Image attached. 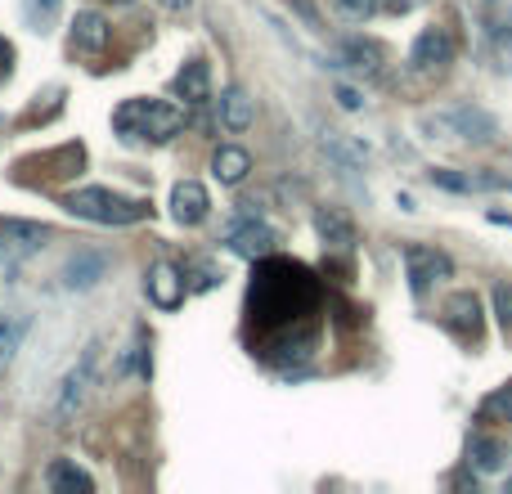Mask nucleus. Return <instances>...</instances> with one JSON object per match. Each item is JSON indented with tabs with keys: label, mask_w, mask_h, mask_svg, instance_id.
I'll list each match as a JSON object with an SVG mask.
<instances>
[{
	"label": "nucleus",
	"mask_w": 512,
	"mask_h": 494,
	"mask_svg": "<svg viewBox=\"0 0 512 494\" xmlns=\"http://www.w3.org/2000/svg\"><path fill=\"white\" fill-rule=\"evenodd\" d=\"M113 126L117 135H126V140H171V135H180V126H185V113H180L176 104H162V99H126L122 108L113 113Z\"/></svg>",
	"instance_id": "nucleus-1"
},
{
	"label": "nucleus",
	"mask_w": 512,
	"mask_h": 494,
	"mask_svg": "<svg viewBox=\"0 0 512 494\" xmlns=\"http://www.w3.org/2000/svg\"><path fill=\"white\" fill-rule=\"evenodd\" d=\"M72 216L81 221H95V225H135L149 216V203L144 198H126L117 189H104V185H90V189H77V194L63 198Z\"/></svg>",
	"instance_id": "nucleus-2"
},
{
	"label": "nucleus",
	"mask_w": 512,
	"mask_h": 494,
	"mask_svg": "<svg viewBox=\"0 0 512 494\" xmlns=\"http://www.w3.org/2000/svg\"><path fill=\"white\" fill-rule=\"evenodd\" d=\"M99 355H104V342H90L86 351H81V360L72 364L68 373H63L59 382V396H54V409H50V427H68L72 418L81 414V405H86L90 387H95V369H99Z\"/></svg>",
	"instance_id": "nucleus-3"
},
{
	"label": "nucleus",
	"mask_w": 512,
	"mask_h": 494,
	"mask_svg": "<svg viewBox=\"0 0 512 494\" xmlns=\"http://www.w3.org/2000/svg\"><path fill=\"white\" fill-rule=\"evenodd\" d=\"M427 122L436 126V131L445 135V140H472V144H490L499 135L495 117L486 113V108H472V104H459V108H445V113L427 117Z\"/></svg>",
	"instance_id": "nucleus-4"
},
{
	"label": "nucleus",
	"mask_w": 512,
	"mask_h": 494,
	"mask_svg": "<svg viewBox=\"0 0 512 494\" xmlns=\"http://www.w3.org/2000/svg\"><path fill=\"white\" fill-rule=\"evenodd\" d=\"M405 270H409V288H414V297H427L436 283L454 274V261L432 243H405Z\"/></svg>",
	"instance_id": "nucleus-5"
},
{
	"label": "nucleus",
	"mask_w": 512,
	"mask_h": 494,
	"mask_svg": "<svg viewBox=\"0 0 512 494\" xmlns=\"http://www.w3.org/2000/svg\"><path fill=\"white\" fill-rule=\"evenodd\" d=\"M409 63H414L418 72H441L445 63H454V32L441 23L423 27L414 41V50H409Z\"/></svg>",
	"instance_id": "nucleus-6"
},
{
	"label": "nucleus",
	"mask_w": 512,
	"mask_h": 494,
	"mask_svg": "<svg viewBox=\"0 0 512 494\" xmlns=\"http://www.w3.org/2000/svg\"><path fill=\"white\" fill-rule=\"evenodd\" d=\"M144 292H149V301H153L158 310H176V306H185V292H189L185 270H180V265H171V261L149 265V279H144Z\"/></svg>",
	"instance_id": "nucleus-7"
},
{
	"label": "nucleus",
	"mask_w": 512,
	"mask_h": 494,
	"mask_svg": "<svg viewBox=\"0 0 512 494\" xmlns=\"http://www.w3.org/2000/svg\"><path fill=\"white\" fill-rule=\"evenodd\" d=\"M108 41H113L108 18L99 14V9H81L77 23H72V50L86 54V59H99V54L108 50Z\"/></svg>",
	"instance_id": "nucleus-8"
},
{
	"label": "nucleus",
	"mask_w": 512,
	"mask_h": 494,
	"mask_svg": "<svg viewBox=\"0 0 512 494\" xmlns=\"http://www.w3.org/2000/svg\"><path fill=\"white\" fill-rule=\"evenodd\" d=\"M108 274V256L104 252H77V256H68L63 261V270H59V283L68 292H90L99 279Z\"/></svg>",
	"instance_id": "nucleus-9"
},
{
	"label": "nucleus",
	"mask_w": 512,
	"mask_h": 494,
	"mask_svg": "<svg viewBox=\"0 0 512 494\" xmlns=\"http://www.w3.org/2000/svg\"><path fill=\"white\" fill-rule=\"evenodd\" d=\"M225 243H230L243 261H265V256L274 252V243H279V234H274L270 225H261V221H243V225H234V230L225 234Z\"/></svg>",
	"instance_id": "nucleus-10"
},
{
	"label": "nucleus",
	"mask_w": 512,
	"mask_h": 494,
	"mask_svg": "<svg viewBox=\"0 0 512 494\" xmlns=\"http://www.w3.org/2000/svg\"><path fill=\"white\" fill-rule=\"evenodd\" d=\"M207 212H212V198H207V189L198 180H180L171 189V216H176V225H203Z\"/></svg>",
	"instance_id": "nucleus-11"
},
{
	"label": "nucleus",
	"mask_w": 512,
	"mask_h": 494,
	"mask_svg": "<svg viewBox=\"0 0 512 494\" xmlns=\"http://www.w3.org/2000/svg\"><path fill=\"white\" fill-rule=\"evenodd\" d=\"M445 324H450L459 337L477 342L481 337V301H477V292H454V297L445 301Z\"/></svg>",
	"instance_id": "nucleus-12"
},
{
	"label": "nucleus",
	"mask_w": 512,
	"mask_h": 494,
	"mask_svg": "<svg viewBox=\"0 0 512 494\" xmlns=\"http://www.w3.org/2000/svg\"><path fill=\"white\" fill-rule=\"evenodd\" d=\"M216 113H221V126H225V131H234V135H243V131H248V126L256 122V104L248 99V90H243V86L221 90V99H216Z\"/></svg>",
	"instance_id": "nucleus-13"
},
{
	"label": "nucleus",
	"mask_w": 512,
	"mask_h": 494,
	"mask_svg": "<svg viewBox=\"0 0 512 494\" xmlns=\"http://www.w3.org/2000/svg\"><path fill=\"white\" fill-rule=\"evenodd\" d=\"M315 234L324 243H333V247H355V243H360L355 221L342 212V207H319V212H315Z\"/></svg>",
	"instance_id": "nucleus-14"
},
{
	"label": "nucleus",
	"mask_w": 512,
	"mask_h": 494,
	"mask_svg": "<svg viewBox=\"0 0 512 494\" xmlns=\"http://www.w3.org/2000/svg\"><path fill=\"white\" fill-rule=\"evenodd\" d=\"M45 486L54 494H90L95 490V477H90L86 468H77V459H54L50 468H45Z\"/></svg>",
	"instance_id": "nucleus-15"
},
{
	"label": "nucleus",
	"mask_w": 512,
	"mask_h": 494,
	"mask_svg": "<svg viewBox=\"0 0 512 494\" xmlns=\"http://www.w3.org/2000/svg\"><path fill=\"white\" fill-rule=\"evenodd\" d=\"M176 90L185 104H207V99H212V68H207L203 59H189L176 77Z\"/></svg>",
	"instance_id": "nucleus-16"
},
{
	"label": "nucleus",
	"mask_w": 512,
	"mask_h": 494,
	"mask_svg": "<svg viewBox=\"0 0 512 494\" xmlns=\"http://www.w3.org/2000/svg\"><path fill=\"white\" fill-rule=\"evenodd\" d=\"M212 171H216V180H221V185H243V180H248V171H252V153L239 149V144H221V149H216V158H212Z\"/></svg>",
	"instance_id": "nucleus-17"
},
{
	"label": "nucleus",
	"mask_w": 512,
	"mask_h": 494,
	"mask_svg": "<svg viewBox=\"0 0 512 494\" xmlns=\"http://www.w3.org/2000/svg\"><path fill=\"white\" fill-rule=\"evenodd\" d=\"M432 185L450 194H477V189H512L504 176H459V171H432Z\"/></svg>",
	"instance_id": "nucleus-18"
},
{
	"label": "nucleus",
	"mask_w": 512,
	"mask_h": 494,
	"mask_svg": "<svg viewBox=\"0 0 512 494\" xmlns=\"http://www.w3.org/2000/svg\"><path fill=\"white\" fill-rule=\"evenodd\" d=\"M504 459H508V445L495 441V436L477 432L468 441V463H477L481 472H499V468H504Z\"/></svg>",
	"instance_id": "nucleus-19"
},
{
	"label": "nucleus",
	"mask_w": 512,
	"mask_h": 494,
	"mask_svg": "<svg viewBox=\"0 0 512 494\" xmlns=\"http://www.w3.org/2000/svg\"><path fill=\"white\" fill-rule=\"evenodd\" d=\"M0 239H5L9 247H18V252H36V247H45L50 230L36 225V221H5L0 225Z\"/></svg>",
	"instance_id": "nucleus-20"
},
{
	"label": "nucleus",
	"mask_w": 512,
	"mask_h": 494,
	"mask_svg": "<svg viewBox=\"0 0 512 494\" xmlns=\"http://www.w3.org/2000/svg\"><path fill=\"white\" fill-rule=\"evenodd\" d=\"M477 423H490V427L512 423V382L495 387L486 400H481V405H477Z\"/></svg>",
	"instance_id": "nucleus-21"
},
{
	"label": "nucleus",
	"mask_w": 512,
	"mask_h": 494,
	"mask_svg": "<svg viewBox=\"0 0 512 494\" xmlns=\"http://www.w3.org/2000/svg\"><path fill=\"white\" fill-rule=\"evenodd\" d=\"M342 54L364 72V77L382 81V45H373V41H346Z\"/></svg>",
	"instance_id": "nucleus-22"
},
{
	"label": "nucleus",
	"mask_w": 512,
	"mask_h": 494,
	"mask_svg": "<svg viewBox=\"0 0 512 494\" xmlns=\"http://www.w3.org/2000/svg\"><path fill=\"white\" fill-rule=\"evenodd\" d=\"M59 9H63V0H23V14L32 23V32H50L59 23Z\"/></svg>",
	"instance_id": "nucleus-23"
},
{
	"label": "nucleus",
	"mask_w": 512,
	"mask_h": 494,
	"mask_svg": "<svg viewBox=\"0 0 512 494\" xmlns=\"http://www.w3.org/2000/svg\"><path fill=\"white\" fill-rule=\"evenodd\" d=\"M490 301H495V315H499V328H504V337H512V283H495Z\"/></svg>",
	"instance_id": "nucleus-24"
},
{
	"label": "nucleus",
	"mask_w": 512,
	"mask_h": 494,
	"mask_svg": "<svg viewBox=\"0 0 512 494\" xmlns=\"http://www.w3.org/2000/svg\"><path fill=\"white\" fill-rule=\"evenodd\" d=\"M23 328H27V324H5V319H0V369H5V364L14 360V351H18V337H23Z\"/></svg>",
	"instance_id": "nucleus-25"
},
{
	"label": "nucleus",
	"mask_w": 512,
	"mask_h": 494,
	"mask_svg": "<svg viewBox=\"0 0 512 494\" xmlns=\"http://www.w3.org/2000/svg\"><path fill=\"white\" fill-rule=\"evenodd\" d=\"M495 50H499V63L512 68V9L504 14V23L495 27Z\"/></svg>",
	"instance_id": "nucleus-26"
},
{
	"label": "nucleus",
	"mask_w": 512,
	"mask_h": 494,
	"mask_svg": "<svg viewBox=\"0 0 512 494\" xmlns=\"http://www.w3.org/2000/svg\"><path fill=\"white\" fill-rule=\"evenodd\" d=\"M337 9H342L346 18H360V23H364V18H373L382 5H378V0H337Z\"/></svg>",
	"instance_id": "nucleus-27"
},
{
	"label": "nucleus",
	"mask_w": 512,
	"mask_h": 494,
	"mask_svg": "<svg viewBox=\"0 0 512 494\" xmlns=\"http://www.w3.org/2000/svg\"><path fill=\"white\" fill-rule=\"evenodd\" d=\"M9 72H14V45H9L5 36H0V86L9 81Z\"/></svg>",
	"instance_id": "nucleus-28"
},
{
	"label": "nucleus",
	"mask_w": 512,
	"mask_h": 494,
	"mask_svg": "<svg viewBox=\"0 0 512 494\" xmlns=\"http://www.w3.org/2000/svg\"><path fill=\"white\" fill-rule=\"evenodd\" d=\"M337 104H342V108H351V113H355V108H364V99H360V90H351V86H337Z\"/></svg>",
	"instance_id": "nucleus-29"
},
{
	"label": "nucleus",
	"mask_w": 512,
	"mask_h": 494,
	"mask_svg": "<svg viewBox=\"0 0 512 494\" xmlns=\"http://www.w3.org/2000/svg\"><path fill=\"white\" fill-rule=\"evenodd\" d=\"M382 9H387V14H414L418 5H423V0H378Z\"/></svg>",
	"instance_id": "nucleus-30"
},
{
	"label": "nucleus",
	"mask_w": 512,
	"mask_h": 494,
	"mask_svg": "<svg viewBox=\"0 0 512 494\" xmlns=\"http://www.w3.org/2000/svg\"><path fill=\"white\" fill-rule=\"evenodd\" d=\"M216 279H221V274H216L212 265H198V279H194V288H198V292H207V288H216Z\"/></svg>",
	"instance_id": "nucleus-31"
},
{
	"label": "nucleus",
	"mask_w": 512,
	"mask_h": 494,
	"mask_svg": "<svg viewBox=\"0 0 512 494\" xmlns=\"http://www.w3.org/2000/svg\"><path fill=\"white\" fill-rule=\"evenodd\" d=\"M158 5H162V14H189V9H194V0H158Z\"/></svg>",
	"instance_id": "nucleus-32"
},
{
	"label": "nucleus",
	"mask_w": 512,
	"mask_h": 494,
	"mask_svg": "<svg viewBox=\"0 0 512 494\" xmlns=\"http://www.w3.org/2000/svg\"><path fill=\"white\" fill-rule=\"evenodd\" d=\"M292 9H297V14L306 18L310 27H319V14H315V5H310V0H292Z\"/></svg>",
	"instance_id": "nucleus-33"
},
{
	"label": "nucleus",
	"mask_w": 512,
	"mask_h": 494,
	"mask_svg": "<svg viewBox=\"0 0 512 494\" xmlns=\"http://www.w3.org/2000/svg\"><path fill=\"white\" fill-rule=\"evenodd\" d=\"M113 5H131V0H113Z\"/></svg>",
	"instance_id": "nucleus-34"
},
{
	"label": "nucleus",
	"mask_w": 512,
	"mask_h": 494,
	"mask_svg": "<svg viewBox=\"0 0 512 494\" xmlns=\"http://www.w3.org/2000/svg\"><path fill=\"white\" fill-rule=\"evenodd\" d=\"M508 490H512V481H508Z\"/></svg>",
	"instance_id": "nucleus-35"
}]
</instances>
